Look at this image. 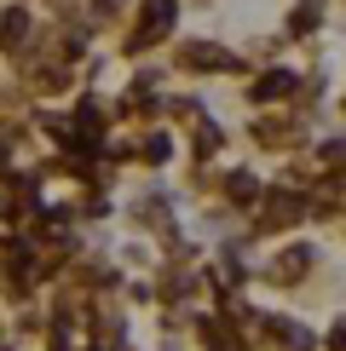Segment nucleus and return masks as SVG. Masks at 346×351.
<instances>
[{"label":"nucleus","mask_w":346,"mask_h":351,"mask_svg":"<svg viewBox=\"0 0 346 351\" xmlns=\"http://www.w3.org/2000/svg\"><path fill=\"white\" fill-rule=\"evenodd\" d=\"M295 208H300V202H277V208L266 213V225H283V219H295Z\"/></svg>","instance_id":"nucleus-1"},{"label":"nucleus","mask_w":346,"mask_h":351,"mask_svg":"<svg viewBox=\"0 0 346 351\" xmlns=\"http://www.w3.org/2000/svg\"><path fill=\"white\" fill-rule=\"evenodd\" d=\"M288 86H295L288 75H266V86H260V93H266V98H277V93H288Z\"/></svg>","instance_id":"nucleus-2"},{"label":"nucleus","mask_w":346,"mask_h":351,"mask_svg":"<svg viewBox=\"0 0 346 351\" xmlns=\"http://www.w3.org/2000/svg\"><path fill=\"white\" fill-rule=\"evenodd\" d=\"M277 271H283V276H295V271H306V247H300V254H288V259H283Z\"/></svg>","instance_id":"nucleus-3"},{"label":"nucleus","mask_w":346,"mask_h":351,"mask_svg":"<svg viewBox=\"0 0 346 351\" xmlns=\"http://www.w3.org/2000/svg\"><path fill=\"white\" fill-rule=\"evenodd\" d=\"M312 23H317V6H312V0H306V6L295 12V29H312Z\"/></svg>","instance_id":"nucleus-4"},{"label":"nucleus","mask_w":346,"mask_h":351,"mask_svg":"<svg viewBox=\"0 0 346 351\" xmlns=\"http://www.w3.org/2000/svg\"><path fill=\"white\" fill-rule=\"evenodd\" d=\"M329 346H335V351H346V323H341L335 334H329Z\"/></svg>","instance_id":"nucleus-5"}]
</instances>
